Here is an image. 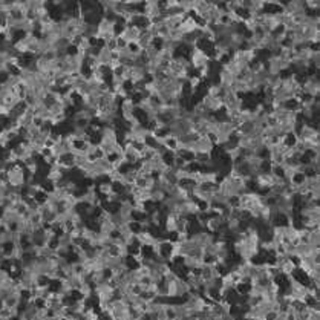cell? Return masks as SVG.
Instances as JSON below:
<instances>
[{"label":"cell","mask_w":320,"mask_h":320,"mask_svg":"<svg viewBox=\"0 0 320 320\" xmlns=\"http://www.w3.org/2000/svg\"><path fill=\"white\" fill-rule=\"evenodd\" d=\"M7 181L13 188L23 191V187L26 184V170L22 163L10 166V169L7 170Z\"/></svg>","instance_id":"6da1fadb"},{"label":"cell","mask_w":320,"mask_h":320,"mask_svg":"<svg viewBox=\"0 0 320 320\" xmlns=\"http://www.w3.org/2000/svg\"><path fill=\"white\" fill-rule=\"evenodd\" d=\"M305 8H306V11H309V13H318V10H320V2H317V0H306V2H305Z\"/></svg>","instance_id":"7a4b0ae2"},{"label":"cell","mask_w":320,"mask_h":320,"mask_svg":"<svg viewBox=\"0 0 320 320\" xmlns=\"http://www.w3.org/2000/svg\"><path fill=\"white\" fill-rule=\"evenodd\" d=\"M274 320H290V312H287V311H277Z\"/></svg>","instance_id":"3957f363"}]
</instances>
